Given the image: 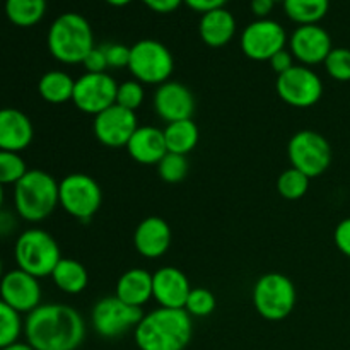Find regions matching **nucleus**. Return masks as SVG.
<instances>
[{
	"mask_svg": "<svg viewBox=\"0 0 350 350\" xmlns=\"http://www.w3.org/2000/svg\"><path fill=\"white\" fill-rule=\"evenodd\" d=\"M193 335V321L185 310L157 308L144 314L133 330L140 350H185Z\"/></svg>",
	"mask_w": 350,
	"mask_h": 350,
	"instance_id": "2",
	"label": "nucleus"
},
{
	"mask_svg": "<svg viewBox=\"0 0 350 350\" xmlns=\"http://www.w3.org/2000/svg\"><path fill=\"white\" fill-rule=\"evenodd\" d=\"M115 296L130 306L142 308L152 297V273L146 269H130L120 275Z\"/></svg>",
	"mask_w": 350,
	"mask_h": 350,
	"instance_id": "23",
	"label": "nucleus"
},
{
	"mask_svg": "<svg viewBox=\"0 0 350 350\" xmlns=\"http://www.w3.org/2000/svg\"><path fill=\"white\" fill-rule=\"evenodd\" d=\"M252 297L253 306L260 317L269 321H282L293 313L297 293L289 277L270 272L256 280Z\"/></svg>",
	"mask_w": 350,
	"mask_h": 350,
	"instance_id": "6",
	"label": "nucleus"
},
{
	"mask_svg": "<svg viewBox=\"0 0 350 350\" xmlns=\"http://www.w3.org/2000/svg\"><path fill=\"white\" fill-rule=\"evenodd\" d=\"M142 317V308L130 306L116 296L101 297L91 311V321L96 334L108 340L135 330Z\"/></svg>",
	"mask_w": 350,
	"mask_h": 350,
	"instance_id": "10",
	"label": "nucleus"
},
{
	"mask_svg": "<svg viewBox=\"0 0 350 350\" xmlns=\"http://www.w3.org/2000/svg\"><path fill=\"white\" fill-rule=\"evenodd\" d=\"M275 2H279V0H275Z\"/></svg>",
	"mask_w": 350,
	"mask_h": 350,
	"instance_id": "47",
	"label": "nucleus"
},
{
	"mask_svg": "<svg viewBox=\"0 0 350 350\" xmlns=\"http://www.w3.org/2000/svg\"><path fill=\"white\" fill-rule=\"evenodd\" d=\"M85 72H91V74H103V72L108 70V60H106L105 48L103 46H94L85 58L82 60Z\"/></svg>",
	"mask_w": 350,
	"mask_h": 350,
	"instance_id": "37",
	"label": "nucleus"
},
{
	"mask_svg": "<svg viewBox=\"0 0 350 350\" xmlns=\"http://www.w3.org/2000/svg\"><path fill=\"white\" fill-rule=\"evenodd\" d=\"M126 152L135 163L157 166L167 154L164 132L157 126H139L126 144Z\"/></svg>",
	"mask_w": 350,
	"mask_h": 350,
	"instance_id": "21",
	"label": "nucleus"
},
{
	"mask_svg": "<svg viewBox=\"0 0 350 350\" xmlns=\"http://www.w3.org/2000/svg\"><path fill=\"white\" fill-rule=\"evenodd\" d=\"M144 99H146V91H144V84L139 81H125L118 84V91H116V105L122 108L130 109V111H137L142 106Z\"/></svg>",
	"mask_w": 350,
	"mask_h": 350,
	"instance_id": "35",
	"label": "nucleus"
},
{
	"mask_svg": "<svg viewBox=\"0 0 350 350\" xmlns=\"http://www.w3.org/2000/svg\"><path fill=\"white\" fill-rule=\"evenodd\" d=\"M198 33L211 48L226 46L236 34V19L226 7L202 14Z\"/></svg>",
	"mask_w": 350,
	"mask_h": 350,
	"instance_id": "22",
	"label": "nucleus"
},
{
	"mask_svg": "<svg viewBox=\"0 0 350 350\" xmlns=\"http://www.w3.org/2000/svg\"><path fill=\"white\" fill-rule=\"evenodd\" d=\"M14 205L24 221H44L60 205L58 181L46 171L29 170L14 185Z\"/></svg>",
	"mask_w": 350,
	"mask_h": 350,
	"instance_id": "4",
	"label": "nucleus"
},
{
	"mask_svg": "<svg viewBox=\"0 0 350 350\" xmlns=\"http://www.w3.org/2000/svg\"><path fill=\"white\" fill-rule=\"evenodd\" d=\"M106 53V60H108V68H129L130 64V46L120 43H109L103 44Z\"/></svg>",
	"mask_w": 350,
	"mask_h": 350,
	"instance_id": "36",
	"label": "nucleus"
},
{
	"mask_svg": "<svg viewBox=\"0 0 350 350\" xmlns=\"http://www.w3.org/2000/svg\"><path fill=\"white\" fill-rule=\"evenodd\" d=\"M275 0H252V12L255 14L258 19H267L273 9Z\"/></svg>",
	"mask_w": 350,
	"mask_h": 350,
	"instance_id": "42",
	"label": "nucleus"
},
{
	"mask_svg": "<svg viewBox=\"0 0 350 350\" xmlns=\"http://www.w3.org/2000/svg\"><path fill=\"white\" fill-rule=\"evenodd\" d=\"M3 277V263H2V258H0V280H2Z\"/></svg>",
	"mask_w": 350,
	"mask_h": 350,
	"instance_id": "46",
	"label": "nucleus"
},
{
	"mask_svg": "<svg viewBox=\"0 0 350 350\" xmlns=\"http://www.w3.org/2000/svg\"><path fill=\"white\" fill-rule=\"evenodd\" d=\"M2 204H3V187L0 185V208H2Z\"/></svg>",
	"mask_w": 350,
	"mask_h": 350,
	"instance_id": "45",
	"label": "nucleus"
},
{
	"mask_svg": "<svg viewBox=\"0 0 350 350\" xmlns=\"http://www.w3.org/2000/svg\"><path fill=\"white\" fill-rule=\"evenodd\" d=\"M294 60H296V58L293 57L291 50H286V48H284V50H280L279 53H275L272 58H270L269 64H270V67L273 68V72H275L277 75H280L296 65L294 64Z\"/></svg>",
	"mask_w": 350,
	"mask_h": 350,
	"instance_id": "39",
	"label": "nucleus"
},
{
	"mask_svg": "<svg viewBox=\"0 0 350 350\" xmlns=\"http://www.w3.org/2000/svg\"><path fill=\"white\" fill-rule=\"evenodd\" d=\"M105 2L109 3V5H113V7H125V5H129L132 0H105Z\"/></svg>",
	"mask_w": 350,
	"mask_h": 350,
	"instance_id": "44",
	"label": "nucleus"
},
{
	"mask_svg": "<svg viewBox=\"0 0 350 350\" xmlns=\"http://www.w3.org/2000/svg\"><path fill=\"white\" fill-rule=\"evenodd\" d=\"M139 129L135 111L113 105L111 108L105 109L103 113L94 116L92 122V132L99 144L109 147V149H120L126 147L130 137Z\"/></svg>",
	"mask_w": 350,
	"mask_h": 350,
	"instance_id": "14",
	"label": "nucleus"
},
{
	"mask_svg": "<svg viewBox=\"0 0 350 350\" xmlns=\"http://www.w3.org/2000/svg\"><path fill=\"white\" fill-rule=\"evenodd\" d=\"M163 132L164 140H166L167 152L181 154V156L190 154L197 147L198 139H200L198 126L195 125V122L191 118L167 123Z\"/></svg>",
	"mask_w": 350,
	"mask_h": 350,
	"instance_id": "25",
	"label": "nucleus"
},
{
	"mask_svg": "<svg viewBox=\"0 0 350 350\" xmlns=\"http://www.w3.org/2000/svg\"><path fill=\"white\" fill-rule=\"evenodd\" d=\"M287 17L299 26L318 24L330 9V0H282Z\"/></svg>",
	"mask_w": 350,
	"mask_h": 350,
	"instance_id": "27",
	"label": "nucleus"
},
{
	"mask_svg": "<svg viewBox=\"0 0 350 350\" xmlns=\"http://www.w3.org/2000/svg\"><path fill=\"white\" fill-rule=\"evenodd\" d=\"M34 137L29 116L17 108L0 109V150L23 152L31 146Z\"/></svg>",
	"mask_w": 350,
	"mask_h": 350,
	"instance_id": "20",
	"label": "nucleus"
},
{
	"mask_svg": "<svg viewBox=\"0 0 350 350\" xmlns=\"http://www.w3.org/2000/svg\"><path fill=\"white\" fill-rule=\"evenodd\" d=\"M27 167L19 152L10 150H0V185H16L24 174Z\"/></svg>",
	"mask_w": 350,
	"mask_h": 350,
	"instance_id": "33",
	"label": "nucleus"
},
{
	"mask_svg": "<svg viewBox=\"0 0 350 350\" xmlns=\"http://www.w3.org/2000/svg\"><path fill=\"white\" fill-rule=\"evenodd\" d=\"M275 89L279 98L294 108H311L323 96L320 75L306 65H294L287 72L277 75Z\"/></svg>",
	"mask_w": 350,
	"mask_h": 350,
	"instance_id": "11",
	"label": "nucleus"
},
{
	"mask_svg": "<svg viewBox=\"0 0 350 350\" xmlns=\"http://www.w3.org/2000/svg\"><path fill=\"white\" fill-rule=\"evenodd\" d=\"M0 299L17 313L29 314L41 304L40 279L21 269L9 270L0 280Z\"/></svg>",
	"mask_w": 350,
	"mask_h": 350,
	"instance_id": "15",
	"label": "nucleus"
},
{
	"mask_svg": "<svg viewBox=\"0 0 350 350\" xmlns=\"http://www.w3.org/2000/svg\"><path fill=\"white\" fill-rule=\"evenodd\" d=\"M46 44L51 57L65 65L82 64L85 55L96 46L91 24L77 12H65L51 23Z\"/></svg>",
	"mask_w": 350,
	"mask_h": 350,
	"instance_id": "3",
	"label": "nucleus"
},
{
	"mask_svg": "<svg viewBox=\"0 0 350 350\" xmlns=\"http://www.w3.org/2000/svg\"><path fill=\"white\" fill-rule=\"evenodd\" d=\"M24 337L34 350H77L85 338L84 318L67 304H40L26 314Z\"/></svg>",
	"mask_w": 350,
	"mask_h": 350,
	"instance_id": "1",
	"label": "nucleus"
},
{
	"mask_svg": "<svg viewBox=\"0 0 350 350\" xmlns=\"http://www.w3.org/2000/svg\"><path fill=\"white\" fill-rule=\"evenodd\" d=\"M58 204L77 221H89L103 204L101 187L89 174H67L58 183Z\"/></svg>",
	"mask_w": 350,
	"mask_h": 350,
	"instance_id": "8",
	"label": "nucleus"
},
{
	"mask_svg": "<svg viewBox=\"0 0 350 350\" xmlns=\"http://www.w3.org/2000/svg\"><path fill=\"white\" fill-rule=\"evenodd\" d=\"M116 91H118V84L109 74L85 72L84 75L75 79L72 103L79 111L96 116L116 105Z\"/></svg>",
	"mask_w": 350,
	"mask_h": 350,
	"instance_id": "12",
	"label": "nucleus"
},
{
	"mask_svg": "<svg viewBox=\"0 0 350 350\" xmlns=\"http://www.w3.org/2000/svg\"><path fill=\"white\" fill-rule=\"evenodd\" d=\"M53 284L65 294H79L88 287L89 273L81 262L74 258H64L55 267L51 273Z\"/></svg>",
	"mask_w": 350,
	"mask_h": 350,
	"instance_id": "24",
	"label": "nucleus"
},
{
	"mask_svg": "<svg viewBox=\"0 0 350 350\" xmlns=\"http://www.w3.org/2000/svg\"><path fill=\"white\" fill-rule=\"evenodd\" d=\"M75 81L64 70H50L41 75L38 92L50 105H64L72 101Z\"/></svg>",
	"mask_w": 350,
	"mask_h": 350,
	"instance_id": "26",
	"label": "nucleus"
},
{
	"mask_svg": "<svg viewBox=\"0 0 350 350\" xmlns=\"http://www.w3.org/2000/svg\"><path fill=\"white\" fill-rule=\"evenodd\" d=\"M286 29L273 19L253 21L241 34L243 53L256 62H269L273 55L286 48Z\"/></svg>",
	"mask_w": 350,
	"mask_h": 350,
	"instance_id": "13",
	"label": "nucleus"
},
{
	"mask_svg": "<svg viewBox=\"0 0 350 350\" xmlns=\"http://www.w3.org/2000/svg\"><path fill=\"white\" fill-rule=\"evenodd\" d=\"M154 109L166 123L191 118L195 111V99L190 89L176 81H167L157 85L154 94Z\"/></svg>",
	"mask_w": 350,
	"mask_h": 350,
	"instance_id": "17",
	"label": "nucleus"
},
{
	"mask_svg": "<svg viewBox=\"0 0 350 350\" xmlns=\"http://www.w3.org/2000/svg\"><path fill=\"white\" fill-rule=\"evenodd\" d=\"M150 10L157 14H170L174 12L178 7L183 3V0H142Z\"/></svg>",
	"mask_w": 350,
	"mask_h": 350,
	"instance_id": "40",
	"label": "nucleus"
},
{
	"mask_svg": "<svg viewBox=\"0 0 350 350\" xmlns=\"http://www.w3.org/2000/svg\"><path fill=\"white\" fill-rule=\"evenodd\" d=\"M334 241L338 252L350 258V217L338 222L334 231Z\"/></svg>",
	"mask_w": 350,
	"mask_h": 350,
	"instance_id": "38",
	"label": "nucleus"
},
{
	"mask_svg": "<svg viewBox=\"0 0 350 350\" xmlns=\"http://www.w3.org/2000/svg\"><path fill=\"white\" fill-rule=\"evenodd\" d=\"M190 9L197 10V12H211V10L222 9L228 3V0H183Z\"/></svg>",
	"mask_w": 350,
	"mask_h": 350,
	"instance_id": "41",
	"label": "nucleus"
},
{
	"mask_svg": "<svg viewBox=\"0 0 350 350\" xmlns=\"http://www.w3.org/2000/svg\"><path fill=\"white\" fill-rule=\"evenodd\" d=\"M215 306H217V301H215V296L211 291L204 289V287H195L188 294L183 310L191 318H205L214 313Z\"/></svg>",
	"mask_w": 350,
	"mask_h": 350,
	"instance_id": "32",
	"label": "nucleus"
},
{
	"mask_svg": "<svg viewBox=\"0 0 350 350\" xmlns=\"http://www.w3.org/2000/svg\"><path fill=\"white\" fill-rule=\"evenodd\" d=\"M46 12V0H5V16L19 27L40 23Z\"/></svg>",
	"mask_w": 350,
	"mask_h": 350,
	"instance_id": "28",
	"label": "nucleus"
},
{
	"mask_svg": "<svg viewBox=\"0 0 350 350\" xmlns=\"http://www.w3.org/2000/svg\"><path fill=\"white\" fill-rule=\"evenodd\" d=\"M190 291V280L176 267H163L152 273V297L161 308L183 310Z\"/></svg>",
	"mask_w": 350,
	"mask_h": 350,
	"instance_id": "18",
	"label": "nucleus"
},
{
	"mask_svg": "<svg viewBox=\"0 0 350 350\" xmlns=\"http://www.w3.org/2000/svg\"><path fill=\"white\" fill-rule=\"evenodd\" d=\"M14 258L17 269L31 273L36 279H43L51 277L55 267L62 260V253L50 232L33 228L19 234L14 245Z\"/></svg>",
	"mask_w": 350,
	"mask_h": 350,
	"instance_id": "5",
	"label": "nucleus"
},
{
	"mask_svg": "<svg viewBox=\"0 0 350 350\" xmlns=\"http://www.w3.org/2000/svg\"><path fill=\"white\" fill-rule=\"evenodd\" d=\"M24 334V321L21 313L3 303L0 299V349L19 342V337Z\"/></svg>",
	"mask_w": 350,
	"mask_h": 350,
	"instance_id": "29",
	"label": "nucleus"
},
{
	"mask_svg": "<svg viewBox=\"0 0 350 350\" xmlns=\"http://www.w3.org/2000/svg\"><path fill=\"white\" fill-rule=\"evenodd\" d=\"M291 167H296L308 178H318L330 167L332 147L321 133L301 130L294 133L287 146Z\"/></svg>",
	"mask_w": 350,
	"mask_h": 350,
	"instance_id": "9",
	"label": "nucleus"
},
{
	"mask_svg": "<svg viewBox=\"0 0 350 350\" xmlns=\"http://www.w3.org/2000/svg\"><path fill=\"white\" fill-rule=\"evenodd\" d=\"M190 164H188L187 156L181 154L167 152L163 159L157 164V173H159L161 180L166 183H180L187 178Z\"/></svg>",
	"mask_w": 350,
	"mask_h": 350,
	"instance_id": "31",
	"label": "nucleus"
},
{
	"mask_svg": "<svg viewBox=\"0 0 350 350\" xmlns=\"http://www.w3.org/2000/svg\"><path fill=\"white\" fill-rule=\"evenodd\" d=\"M310 180L311 178L301 173L299 170L289 167L284 173H280L279 180H277V191L286 200H299L306 195L308 188H310Z\"/></svg>",
	"mask_w": 350,
	"mask_h": 350,
	"instance_id": "30",
	"label": "nucleus"
},
{
	"mask_svg": "<svg viewBox=\"0 0 350 350\" xmlns=\"http://www.w3.org/2000/svg\"><path fill=\"white\" fill-rule=\"evenodd\" d=\"M289 50L301 65L313 67L323 64L334 46H332L330 34L325 27H321L320 24H306L296 27L291 34Z\"/></svg>",
	"mask_w": 350,
	"mask_h": 350,
	"instance_id": "16",
	"label": "nucleus"
},
{
	"mask_svg": "<svg viewBox=\"0 0 350 350\" xmlns=\"http://www.w3.org/2000/svg\"><path fill=\"white\" fill-rule=\"evenodd\" d=\"M327 74L334 81L349 82L350 81V50L349 48H334L327 60L323 62Z\"/></svg>",
	"mask_w": 350,
	"mask_h": 350,
	"instance_id": "34",
	"label": "nucleus"
},
{
	"mask_svg": "<svg viewBox=\"0 0 350 350\" xmlns=\"http://www.w3.org/2000/svg\"><path fill=\"white\" fill-rule=\"evenodd\" d=\"M0 350H34V349L31 347L27 342H16V344L9 345V347H5V349H0Z\"/></svg>",
	"mask_w": 350,
	"mask_h": 350,
	"instance_id": "43",
	"label": "nucleus"
},
{
	"mask_svg": "<svg viewBox=\"0 0 350 350\" xmlns=\"http://www.w3.org/2000/svg\"><path fill=\"white\" fill-rule=\"evenodd\" d=\"M171 228L163 217L150 215L140 221L133 232V246L144 258L156 260L166 255L171 246Z\"/></svg>",
	"mask_w": 350,
	"mask_h": 350,
	"instance_id": "19",
	"label": "nucleus"
},
{
	"mask_svg": "<svg viewBox=\"0 0 350 350\" xmlns=\"http://www.w3.org/2000/svg\"><path fill=\"white\" fill-rule=\"evenodd\" d=\"M129 70L140 84L161 85L173 75L174 58L161 41L140 40L130 46Z\"/></svg>",
	"mask_w": 350,
	"mask_h": 350,
	"instance_id": "7",
	"label": "nucleus"
}]
</instances>
